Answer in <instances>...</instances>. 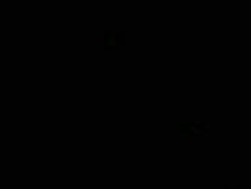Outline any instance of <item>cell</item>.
Instances as JSON below:
<instances>
[]
</instances>
